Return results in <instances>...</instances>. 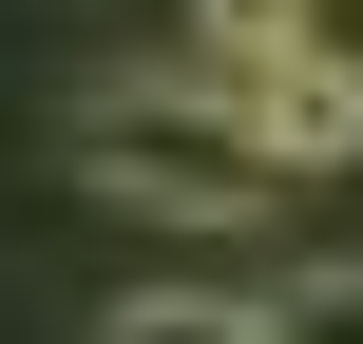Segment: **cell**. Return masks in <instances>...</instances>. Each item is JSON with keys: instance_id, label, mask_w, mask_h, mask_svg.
<instances>
[{"instance_id": "cell-1", "label": "cell", "mask_w": 363, "mask_h": 344, "mask_svg": "<svg viewBox=\"0 0 363 344\" xmlns=\"http://www.w3.org/2000/svg\"><path fill=\"white\" fill-rule=\"evenodd\" d=\"M77 172H96L115 211H172V230H249V211L287 192L191 57H172V77H96V96H77Z\"/></svg>"}, {"instance_id": "cell-2", "label": "cell", "mask_w": 363, "mask_h": 344, "mask_svg": "<svg viewBox=\"0 0 363 344\" xmlns=\"http://www.w3.org/2000/svg\"><path fill=\"white\" fill-rule=\"evenodd\" d=\"M211 96H230V134L268 153V172H345L363 153V57L306 19V38H249V57H191Z\"/></svg>"}, {"instance_id": "cell-3", "label": "cell", "mask_w": 363, "mask_h": 344, "mask_svg": "<svg viewBox=\"0 0 363 344\" xmlns=\"http://www.w3.org/2000/svg\"><path fill=\"white\" fill-rule=\"evenodd\" d=\"M249 344H363V249H325V268H268V287H249Z\"/></svg>"}, {"instance_id": "cell-4", "label": "cell", "mask_w": 363, "mask_h": 344, "mask_svg": "<svg viewBox=\"0 0 363 344\" xmlns=\"http://www.w3.org/2000/svg\"><path fill=\"white\" fill-rule=\"evenodd\" d=\"M96 344H249L230 287H134V306H96Z\"/></svg>"}]
</instances>
